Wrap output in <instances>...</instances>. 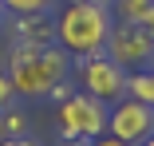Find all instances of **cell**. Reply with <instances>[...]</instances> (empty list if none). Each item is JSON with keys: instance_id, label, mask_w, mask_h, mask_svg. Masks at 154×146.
Masks as SVG:
<instances>
[{"instance_id": "1", "label": "cell", "mask_w": 154, "mask_h": 146, "mask_svg": "<svg viewBox=\"0 0 154 146\" xmlns=\"http://www.w3.org/2000/svg\"><path fill=\"white\" fill-rule=\"evenodd\" d=\"M8 79H12V91L24 99H40L51 95L59 83L67 79V51L63 47H36V44H20L12 51V63H8Z\"/></svg>"}, {"instance_id": "2", "label": "cell", "mask_w": 154, "mask_h": 146, "mask_svg": "<svg viewBox=\"0 0 154 146\" xmlns=\"http://www.w3.org/2000/svg\"><path fill=\"white\" fill-rule=\"evenodd\" d=\"M111 28H115L111 8L71 0V4L59 12V20H55V40H59V47H63L67 55H79V59H87V55L107 51Z\"/></svg>"}, {"instance_id": "3", "label": "cell", "mask_w": 154, "mask_h": 146, "mask_svg": "<svg viewBox=\"0 0 154 146\" xmlns=\"http://www.w3.org/2000/svg\"><path fill=\"white\" fill-rule=\"evenodd\" d=\"M55 119H59V130H63V138H99L107 130V103L95 99V95H87V91H75L67 99H59V111H55Z\"/></svg>"}, {"instance_id": "4", "label": "cell", "mask_w": 154, "mask_h": 146, "mask_svg": "<svg viewBox=\"0 0 154 146\" xmlns=\"http://www.w3.org/2000/svg\"><path fill=\"white\" fill-rule=\"evenodd\" d=\"M79 75H83V91L95 95V99H103V103H119L122 95H127V67H119L107 51L87 55L83 67H79Z\"/></svg>"}, {"instance_id": "5", "label": "cell", "mask_w": 154, "mask_h": 146, "mask_svg": "<svg viewBox=\"0 0 154 146\" xmlns=\"http://www.w3.org/2000/svg\"><path fill=\"white\" fill-rule=\"evenodd\" d=\"M107 134L131 142V146H142L154 134V107H146L138 99H119L107 111Z\"/></svg>"}, {"instance_id": "6", "label": "cell", "mask_w": 154, "mask_h": 146, "mask_svg": "<svg viewBox=\"0 0 154 146\" xmlns=\"http://www.w3.org/2000/svg\"><path fill=\"white\" fill-rule=\"evenodd\" d=\"M107 55H111L119 67L150 63V55H154V36L146 32L142 24H115V28H111V40H107Z\"/></svg>"}, {"instance_id": "7", "label": "cell", "mask_w": 154, "mask_h": 146, "mask_svg": "<svg viewBox=\"0 0 154 146\" xmlns=\"http://www.w3.org/2000/svg\"><path fill=\"white\" fill-rule=\"evenodd\" d=\"M16 36H20V44H36V47H44V44H51L55 28L48 24V12H36V16H20Z\"/></svg>"}, {"instance_id": "8", "label": "cell", "mask_w": 154, "mask_h": 146, "mask_svg": "<svg viewBox=\"0 0 154 146\" xmlns=\"http://www.w3.org/2000/svg\"><path fill=\"white\" fill-rule=\"evenodd\" d=\"M154 0H111V8L119 16V24H142Z\"/></svg>"}, {"instance_id": "9", "label": "cell", "mask_w": 154, "mask_h": 146, "mask_svg": "<svg viewBox=\"0 0 154 146\" xmlns=\"http://www.w3.org/2000/svg\"><path fill=\"white\" fill-rule=\"evenodd\" d=\"M127 95L154 107V71H138V75H127Z\"/></svg>"}, {"instance_id": "10", "label": "cell", "mask_w": 154, "mask_h": 146, "mask_svg": "<svg viewBox=\"0 0 154 146\" xmlns=\"http://www.w3.org/2000/svg\"><path fill=\"white\" fill-rule=\"evenodd\" d=\"M4 8H12L16 16H36V12H48L55 0H0Z\"/></svg>"}, {"instance_id": "11", "label": "cell", "mask_w": 154, "mask_h": 146, "mask_svg": "<svg viewBox=\"0 0 154 146\" xmlns=\"http://www.w3.org/2000/svg\"><path fill=\"white\" fill-rule=\"evenodd\" d=\"M12 95H16V91H12V79H8V71H0V111H4V107L12 103Z\"/></svg>"}, {"instance_id": "12", "label": "cell", "mask_w": 154, "mask_h": 146, "mask_svg": "<svg viewBox=\"0 0 154 146\" xmlns=\"http://www.w3.org/2000/svg\"><path fill=\"white\" fill-rule=\"evenodd\" d=\"M91 146H131V142H122V138H115V134H99V138H91Z\"/></svg>"}, {"instance_id": "13", "label": "cell", "mask_w": 154, "mask_h": 146, "mask_svg": "<svg viewBox=\"0 0 154 146\" xmlns=\"http://www.w3.org/2000/svg\"><path fill=\"white\" fill-rule=\"evenodd\" d=\"M4 130L20 134V130H24V114H8V119H4Z\"/></svg>"}, {"instance_id": "14", "label": "cell", "mask_w": 154, "mask_h": 146, "mask_svg": "<svg viewBox=\"0 0 154 146\" xmlns=\"http://www.w3.org/2000/svg\"><path fill=\"white\" fill-rule=\"evenodd\" d=\"M0 146H40V142H32V138H24V134H12V138H4Z\"/></svg>"}, {"instance_id": "15", "label": "cell", "mask_w": 154, "mask_h": 146, "mask_svg": "<svg viewBox=\"0 0 154 146\" xmlns=\"http://www.w3.org/2000/svg\"><path fill=\"white\" fill-rule=\"evenodd\" d=\"M142 28H146V32L154 36V4H150V12H146V20H142Z\"/></svg>"}, {"instance_id": "16", "label": "cell", "mask_w": 154, "mask_h": 146, "mask_svg": "<svg viewBox=\"0 0 154 146\" xmlns=\"http://www.w3.org/2000/svg\"><path fill=\"white\" fill-rule=\"evenodd\" d=\"M59 146H91V142H87V138H63Z\"/></svg>"}, {"instance_id": "17", "label": "cell", "mask_w": 154, "mask_h": 146, "mask_svg": "<svg viewBox=\"0 0 154 146\" xmlns=\"http://www.w3.org/2000/svg\"><path fill=\"white\" fill-rule=\"evenodd\" d=\"M83 4H103V8H111V0H83Z\"/></svg>"}, {"instance_id": "18", "label": "cell", "mask_w": 154, "mask_h": 146, "mask_svg": "<svg viewBox=\"0 0 154 146\" xmlns=\"http://www.w3.org/2000/svg\"><path fill=\"white\" fill-rule=\"evenodd\" d=\"M142 146H154V134H150V138H146V142H142Z\"/></svg>"}, {"instance_id": "19", "label": "cell", "mask_w": 154, "mask_h": 146, "mask_svg": "<svg viewBox=\"0 0 154 146\" xmlns=\"http://www.w3.org/2000/svg\"><path fill=\"white\" fill-rule=\"evenodd\" d=\"M0 12H4V4H0Z\"/></svg>"}, {"instance_id": "20", "label": "cell", "mask_w": 154, "mask_h": 146, "mask_svg": "<svg viewBox=\"0 0 154 146\" xmlns=\"http://www.w3.org/2000/svg\"><path fill=\"white\" fill-rule=\"evenodd\" d=\"M150 59H154V55H150Z\"/></svg>"}]
</instances>
